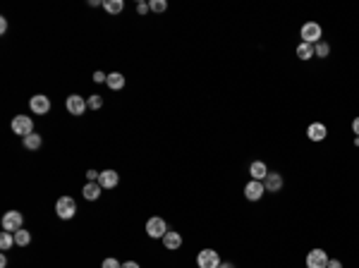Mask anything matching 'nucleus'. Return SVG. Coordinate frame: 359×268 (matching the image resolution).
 Returning <instances> with one entry per match:
<instances>
[{
  "instance_id": "nucleus-1",
  "label": "nucleus",
  "mask_w": 359,
  "mask_h": 268,
  "mask_svg": "<svg viewBox=\"0 0 359 268\" xmlns=\"http://www.w3.org/2000/svg\"><path fill=\"white\" fill-rule=\"evenodd\" d=\"M299 36H302L304 43L316 46L318 41H324V29H321L318 22H307V24H302V29H299Z\"/></svg>"
},
{
  "instance_id": "nucleus-2",
  "label": "nucleus",
  "mask_w": 359,
  "mask_h": 268,
  "mask_svg": "<svg viewBox=\"0 0 359 268\" xmlns=\"http://www.w3.org/2000/svg\"><path fill=\"white\" fill-rule=\"evenodd\" d=\"M168 230H170L168 223L163 218H158V216H153V218L146 220V233H149V237H153V240H163Z\"/></svg>"
},
{
  "instance_id": "nucleus-3",
  "label": "nucleus",
  "mask_w": 359,
  "mask_h": 268,
  "mask_svg": "<svg viewBox=\"0 0 359 268\" xmlns=\"http://www.w3.org/2000/svg\"><path fill=\"white\" fill-rule=\"evenodd\" d=\"M56 213L60 216L62 220H69V218H75L77 213V204L72 196H60V199L56 201Z\"/></svg>"
},
{
  "instance_id": "nucleus-4",
  "label": "nucleus",
  "mask_w": 359,
  "mask_h": 268,
  "mask_svg": "<svg viewBox=\"0 0 359 268\" xmlns=\"http://www.w3.org/2000/svg\"><path fill=\"white\" fill-rule=\"evenodd\" d=\"M196 266L199 268H218L221 266V256L216 249H201L196 254Z\"/></svg>"
},
{
  "instance_id": "nucleus-5",
  "label": "nucleus",
  "mask_w": 359,
  "mask_h": 268,
  "mask_svg": "<svg viewBox=\"0 0 359 268\" xmlns=\"http://www.w3.org/2000/svg\"><path fill=\"white\" fill-rule=\"evenodd\" d=\"M12 132H14V134H20V137H29V134H34V120H31L29 115H14Z\"/></svg>"
},
{
  "instance_id": "nucleus-6",
  "label": "nucleus",
  "mask_w": 359,
  "mask_h": 268,
  "mask_svg": "<svg viewBox=\"0 0 359 268\" xmlns=\"http://www.w3.org/2000/svg\"><path fill=\"white\" fill-rule=\"evenodd\" d=\"M65 108H67L69 115L79 117V115H84V113H86L89 103H86V101H84L79 94H72V96H67V101H65Z\"/></svg>"
},
{
  "instance_id": "nucleus-7",
  "label": "nucleus",
  "mask_w": 359,
  "mask_h": 268,
  "mask_svg": "<svg viewBox=\"0 0 359 268\" xmlns=\"http://www.w3.org/2000/svg\"><path fill=\"white\" fill-rule=\"evenodd\" d=\"M22 223H24V218H22L20 211H7L5 216H3V230L5 233H17V230H22Z\"/></svg>"
},
{
  "instance_id": "nucleus-8",
  "label": "nucleus",
  "mask_w": 359,
  "mask_h": 268,
  "mask_svg": "<svg viewBox=\"0 0 359 268\" xmlns=\"http://www.w3.org/2000/svg\"><path fill=\"white\" fill-rule=\"evenodd\" d=\"M328 254L326 249H311L307 254V268H328Z\"/></svg>"
},
{
  "instance_id": "nucleus-9",
  "label": "nucleus",
  "mask_w": 359,
  "mask_h": 268,
  "mask_svg": "<svg viewBox=\"0 0 359 268\" xmlns=\"http://www.w3.org/2000/svg\"><path fill=\"white\" fill-rule=\"evenodd\" d=\"M263 192H266V187L259 180H249L247 185H244V199L247 201H259L263 196Z\"/></svg>"
},
{
  "instance_id": "nucleus-10",
  "label": "nucleus",
  "mask_w": 359,
  "mask_h": 268,
  "mask_svg": "<svg viewBox=\"0 0 359 268\" xmlns=\"http://www.w3.org/2000/svg\"><path fill=\"white\" fill-rule=\"evenodd\" d=\"M29 108H31L34 115H46L50 110V98L43 96V94H36V96H31V101H29Z\"/></svg>"
},
{
  "instance_id": "nucleus-11",
  "label": "nucleus",
  "mask_w": 359,
  "mask_h": 268,
  "mask_svg": "<svg viewBox=\"0 0 359 268\" xmlns=\"http://www.w3.org/2000/svg\"><path fill=\"white\" fill-rule=\"evenodd\" d=\"M307 137H309L311 141H324V139L328 137V127H326L324 122H311L309 127H307Z\"/></svg>"
},
{
  "instance_id": "nucleus-12",
  "label": "nucleus",
  "mask_w": 359,
  "mask_h": 268,
  "mask_svg": "<svg viewBox=\"0 0 359 268\" xmlns=\"http://www.w3.org/2000/svg\"><path fill=\"white\" fill-rule=\"evenodd\" d=\"M263 187H266V192H280L283 189V175L280 172H268L266 180H263Z\"/></svg>"
},
{
  "instance_id": "nucleus-13",
  "label": "nucleus",
  "mask_w": 359,
  "mask_h": 268,
  "mask_svg": "<svg viewBox=\"0 0 359 268\" xmlns=\"http://www.w3.org/2000/svg\"><path fill=\"white\" fill-rule=\"evenodd\" d=\"M118 182H120V175L115 170H103L101 177H98V185L103 189H113V187H118Z\"/></svg>"
},
{
  "instance_id": "nucleus-14",
  "label": "nucleus",
  "mask_w": 359,
  "mask_h": 268,
  "mask_svg": "<svg viewBox=\"0 0 359 268\" xmlns=\"http://www.w3.org/2000/svg\"><path fill=\"white\" fill-rule=\"evenodd\" d=\"M249 175H252V180H259V182H263V180H266V175H268V165L263 163V160H254V163L249 165Z\"/></svg>"
},
{
  "instance_id": "nucleus-15",
  "label": "nucleus",
  "mask_w": 359,
  "mask_h": 268,
  "mask_svg": "<svg viewBox=\"0 0 359 268\" xmlns=\"http://www.w3.org/2000/svg\"><path fill=\"white\" fill-rule=\"evenodd\" d=\"M163 247L170 249V252H175V249L182 247V235L175 233V230H168L166 237H163Z\"/></svg>"
},
{
  "instance_id": "nucleus-16",
  "label": "nucleus",
  "mask_w": 359,
  "mask_h": 268,
  "mask_svg": "<svg viewBox=\"0 0 359 268\" xmlns=\"http://www.w3.org/2000/svg\"><path fill=\"white\" fill-rule=\"evenodd\" d=\"M101 192H103V187L98 185V182H86V187H84V199L96 201L101 196Z\"/></svg>"
},
{
  "instance_id": "nucleus-17",
  "label": "nucleus",
  "mask_w": 359,
  "mask_h": 268,
  "mask_svg": "<svg viewBox=\"0 0 359 268\" xmlns=\"http://www.w3.org/2000/svg\"><path fill=\"white\" fill-rule=\"evenodd\" d=\"M105 84H108L113 91H120L124 86V77L120 75V72H111V75H108V79H105Z\"/></svg>"
},
{
  "instance_id": "nucleus-18",
  "label": "nucleus",
  "mask_w": 359,
  "mask_h": 268,
  "mask_svg": "<svg viewBox=\"0 0 359 268\" xmlns=\"http://www.w3.org/2000/svg\"><path fill=\"white\" fill-rule=\"evenodd\" d=\"M297 58H299V60H311V58H314V46L302 41L297 46Z\"/></svg>"
},
{
  "instance_id": "nucleus-19",
  "label": "nucleus",
  "mask_w": 359,
  "mask_h": 268,
  "mask_svg": "<svg viewBox=\"0 0 359 268\" xmlns=\"http://www.w3.org/2000/svg\"><path fill=\"white\" fill-rule=\"evenodd\" d=\"M103 7L111 14H120L124 10V3H122V0H103Z\"/></svg>"
},
{
  "instance_id": "nucleus-20",
  "label": "nucleus",
  "mask_w": 359,
  "mask_h": 268,
  "mask_svg": "<svg viewBox=\"0 0 359 268\" xmlns=\"http://www.w3.org/2000/svg\"><path fill=\"white\" fill-rule=\"evenodd\" d=\"M24 146H27L29 151H36V149H41V134H29V137H24Z\"/></svg>"
},
{
  "instance_id": "nucleus-21",
  "label": "nucleus",
  "mask_w": 359,
  "mask_h": 268,
  "mask_svg": "<svg viewBox=\"0 0 359 268\" xmlns=\"http://www.w3.org/2000/svg\"><path fill=\"white\" fill-rule=\"evenodd\" d=\"M12 247H14V235L3 230V235H0V249L7 252V249H12Z\"/></svg>"
},
{
  "instance_id": "nucleus-22",
  "label": "nucleus",
  "mask_w": 359,
  "mask_h": 268,
  "mask_svg": "<svg viewBox=\"0 0 359 268\" xmlns=\"http://www.w3.org/2000/svg\"><path fill=\"white\" fill-rule=\"evenodd\" d=\"M328 55H331V46L326 41H318L314 46V58H328Z\"/></svg>"
},
{
  "instance_id": "nucleus-23",
  "label": "nucleus",
  "mask_w": 359,
  "mask_h": 268,
  "mask_svg": "<svg viewBox=\"0 0 359 268\" xmlns=\"http://www.w3.org/2000/svg\"><path fill=\"white\" fill-rule=\"evenodd\" d=\"M29 242H31V235H29L27 230H17V233H14V244H17V247H27Z\"/></svg>"
},
{
  "instance_id": "nucleus-24",
  "label": "nucleus",
  "mask_w": 359,
  "mask_h": 268,
  "mask_svg": "<svg viewBox=\"0 0 359 268\" xmlns=\"http://www.w3.org/2000/svg\"><path fill=\"white\" fill-rule=\"evenodd\" d=\"M149 7H151L153 12H166L168 3H166V0H151V3H149Z\"/></svg>"
},
{
  "instance_id": "nucleus-25",
  "label": "nucleus",
  "mask_w": 359,
  "mask_h": 268,
  "mask_svg": "<svg viewBox=\"0 0 359 268\" xmlns=\"http://www.w3.org/2000/svg\"><path fill=\"white\" fill-rule=\"evenodd\" d=\"M86 103H89V108H91V110H98V108H103V98L98 96V94H94V96H91L89 101H86Z\"/></svg>"
},
{
  "instance_id": "nucleus-26",
  "label": "nucleus",
  "mask_w": 359,
  "mask_h": 268,
  "mask_svg": "<svg viewBox=\"0 0 359 268\" xmlns=\"http://www.w3.org/2000/svg\"><path fill=\"white\" fill-rule=\"evenodd\" d=\"M103 268H122V263H118V259H105Z\"/></svg>"
},
{
  "instance_id": "nucleus-27",
  "label": "nucleus",
  "mask_w": 359,
  "mask_h": 268,
  "mask_svg": "<svg viewBox=\"0 0 359 268\" xmlns=\"http://www.w3.org/2000/svg\"><path fill=\"white\" fill-rule=\"evenodd\" d=\"M98 177H101V172H96V170H86V180H89V182H98Z\"/></svg>"
},
{
  "instance_id": "nucleus-28",
  "label": "nucleus",
  "mask_w": 359,
  "mask_h": 268,
  "mask_svg": "<svg viewBox=\"0 0 359 268\" xmlns=\"http://www.w3.org/2000/svg\"><path fill=\"white\" fill-rule=\"evenodd\" d=\"M149 10H151V7H149V3H139V5H137V12L139 14H146Z\"/></svg>"
},
{
  "instance_id": "nucleus-29",
  "label": "nucleus",
  "mask_w": 359,
  "mask_h": 268,
  "mask_svg": "<svg viewBox=\"0 0 359 268\" xmlns=\"http://www.w3.org/2000/svg\"><path fill=\"white\" fill-rule=\"evenodd\" d=\"M105 79H108V75H103V72H94V82H105Z\"/></svg>"
},
{
  "instance_id": "nucleus-30",
  "label": "nucleus",
  "mask_w": 359,
  "mask_h": 268,
  "mask_svg": "<svg viewBox=\"0 0 359 268\" xmlns=\"http://www.w3.org/2000/svg\"><path fill=\"white\" fill-rule=\"evenodd\" d=\"M328 268H343V263H340L338 259H331V261H328Z\"/></svg>"
},
{
  "instance_id": "nucleus-31",
  "label": "nucleus",
  "mask_w": 359,
  "mask_h": 268,
  "mask_svg": "<svg viewBox=\"0 0 359 268\" xmlns=\"http://www.w3.org/2000/svg\"><path fill=\"white\" fill-rule=\"evenodd\" d=\"M352 132L359 137V117H354V120H352Z\"/></svg>"
},
{
  "instance_id": "nucleus-32",
  "label": "nucleus",
  "mask_w": 359,
  "mask_h": 268,
  "mask_svg": "<svg viewBox=\"0 0 359 268\" xmlns=\"http://www.w3.org/2000/svg\"><path fill=\"white\" fill-rule=\"evenodd\" d=\"M5 31H7V20L3 17V20H0V34H5Z\"/></svg>"
},
{
  "instance_id": "nucleus-33",
  "label": "nucleus",
  "mask_w": 359,
  "mask_h": 268,
  "mask_svg": "<svg viewBox=\"0 0 359 268\" xmlns=\"http://www.w3.org/2000/svg\"><path fill=\"white\" fill-rule=\"evenodd\" d=\"M122 268H139V263L137 261H127V263H122Z\"/></svg>"
},
{
  "instance_id": "nucleus-34",
  "label": "nucleus",
  "mask_w": 359,
  "mask_h": 268,
  "mask_svg": "<svg viewBox=\"0 0 359 268\" xmlns=\"http://www.w3.org/2000/svg\"><path fill=\"white\" fill-rule=\"evenodd\" d=\"M218 268H235V263H230V261H221V266Z\"/></svg>"
}]
</instances>
